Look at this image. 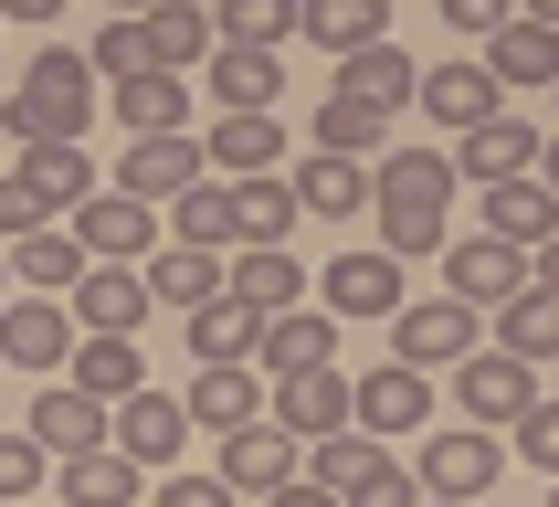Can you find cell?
Listing matches in <instances>:
<instances>
[{"mask_svg": "<svg viewBox=\"0 0 559 507\" xmlns=\"http://www.w3.org/2000/svg\"><path fill=\"white\" fill-rule=\"evenodd\" d=\"M338 359V317L328 307H275V317H253V370L285 380V370H328Z\"/></svg>", "mask_w": 559, "mask_h": 507, "instance_id": "cell-11", "label": "cell"}, {"mask_svg": "<svg viewBox=\"0 0 559 507\" xmlns=\"http://www.w3.org/2000/svg\"><path fill=\"white\" fill-rule=\"evenodd\" d=\"M158 507H233V497H222V475H169Z\"/></svg>", "mask_w": 559, "mask_h": 507, "instance_id": "cell-48", "label": "cell"}, {"mask_svg": "<svg viewBox=\"0 0 559 507\" xmlns=\"http://www.w3.org/2000/svg\"><path fill=\"white\" fill-rule=\"evenodd\" d=\"M296 455H307L296 475H307L317 497H348V486H359V475H370L380 455H391V444H370V434H348V423H338V434H307Z\"/></svg>", "mask_w": 559, "mask_h": 507, "instance_id": "cell-33", "label": "cell"}, {"mask_svg": "<svg viewBox=\"0 0 559 507\" xmlns=\"http://www.w3.org/2000/svg\"><path fill=\"white\" fill-rule=\"evenodd\" d=\"M412 423H433V370H402V359H380V370L348 380V434L391 444V434H412Z\"/></svg>", "mask_w": 559, "mask_h": 507, "instance_id": "cell-6", "label": "cell"}, {"mask_svg": "<svg viewBox=\"0 0 559 507\" xmlns=\"http://www.w3.org/2000/svg\"><path fill=\"white\" fill-rule=\"evenodd\" d=\"M63 233L85 244V264H138V254H158L169 233H158L148 201H127V190H85L74 212H63Z\"/></svg>", "mask_w": 559, "mask_h": 507, "instance_id": "cell-5", "label": "cell"}, {"mask_svg": "<svg viewBox=\"0 0 559 507\" xmlns=\"http://www.w3.org/2000/svg\"><path fill=\"white\" fill-rule=\"evenodd\" d=\"M201 169L212 180H243V169H285V127L275 117H222L201 138Z\"/></svg>", "mask_w": 559, "mask_h": 507, "instance_id": "cell-28", "label": "cell"}, {"mask_svg": "<svg viewBox=\"0 0 559 507\" xmlns=\"http://www.w3.org/2000/svg\"><path fill=\"white\" fill-rule=\"evenodd\" d=\"M138 43H148L158 74H190V63L212 54V11H190V0H148V11H138Z\"/></svg>", "mask_w": 559, "mask_h": 507, "instance_id": "cell-27", "label": "cell"}, {"mask_svg": "<svg viewBox=\"0 0 559 507\" xmlns=\"http://www.w3.org/2000/svg\"><path fill=\"white\" fill-rule=\"evenodd\" d=\"M11 264H22L32 296H63V285L85 275V244H74L63 222H43V233H22V244H11Z\"/></svg>", "mask_w": 559, "mask_h": 507, "instance_id": "cell-39", "label": "cell"}, {"mask_svg": "<svg viewBox=\"0 0 559 507\" xmlns=\"http://www.w3.org/2000/svg\"><path fill=\"white\" fill-rule=\"evenodd\" d=\"M423 507H465V497H423Z\"/></svg>", "mask_w": 559, "mask_h": 507, "instance_id": "cell-52", "label": "cell"}, {"mask_svg": "<svg viewBox=\"0 0 559 507\" xmlns=\"http://www.w3.org/2000/svg\"><path fill=\"white\" fill-rule=\"evenodd\" d=\"M63 380H74L85 402H127L148 370H138V339H74L63 349Z\"/></svg>", "mask_w": 559, "mask_h": 507, "instance_id": "cell-32", "label": "cell"}, {"mask_svg": "<svg viewBox=\"0 0 559 507\" xmlns=\"http://www.w3.org/2000/svg\"><path fill=\"white\" fill-rule=\"evenodd\" d=\"M275 486H296V434L233 423V434H222V497H275Z\"/></svg>", "mask_w": 559, "mask_h": 507, "instance_id": "cell-15", "label": "cell"}, {"mask_svg": "<svg viewBox=\"0 0 559 507\" xmlns=\"http://www.w3.org/2000/svg\"><path fill=\"white\" fill-rule=\"evenodd\" d=\"M391 307H402L391 254H328V317H391Z\"/></svg>", "mask_w": 559, "mask_h": 507, "instance_id": "cell-24", "label": "cell"}, {"mask_svg": "<svg viewBox=\"0 0 559 507\" xmlns=\"http://www.w3.org/2000/svg\"><path fill=\"white\" fill-rule=\"evenodd\" d=\"M212 43H253V54H285L296 43V0H222Z\"/></svg>", "mask_w": 559, "mask_h": 507, "instance_id": "cell-40", "label": "cell"}, {"mask_svg": "<svg viewBox=\"0 0 559 507\" xmlns=\"http://www.w3.org/2000/svg\"><path fill=\"white\" fill-rule=\"evenodd\" d=\"M201 74H212V106H222V117H275V95H285V63L253 54V43H212Z\"/></svg>", "mask_w": 559, "mask_h": 507, "instance_id": "cell-17", "label": "cell"}, {"mask_svg": "<svg viewBox=\"0 0 559 507\" xmlns=\"http://www.w3.org/2000/svg\"><path fill=\"white\" fill-rule=\"evenodd\" d=\"M412 106H423L433 127H454V138H465V127L507 117V85H497L475 54H454V63H412Z\"/></svg>", "mask_w": 559, "mask_h": 507, "instance_id": "cell-7", "label": "cell"}, {"mask_svg": "<svg viewBox=\"0 0 559 507\" xmlns=\"http://www.w3.org/2000/svg\"><path fill=\"white\" fill-rule=\"evenodd\" d=\"M63 307H74L85 339H127V328L148 317V285H138V264H85V275L63 285Z\"/></svg>", "mask_w": 559, "mask_h": 507, "instance_id": "cell-16", "label": "cell"}, {"mask_svg": "<svg viewBox=\"0 0 559 507\" xmlns=\"http://www.w3.org/2000/svg\"><path fill=\"white\" fill-rule=\"evenodd\" d=\"M32 444H43V455H95V444H106V402H85V391H74V380H43V402H32Z\"/></svg>", "mask_w": 559, "mask_h": 507, "instance_id": "cell-23", "label": "cell"}, {"mask_svg": "<svg viewBox=\"0 0 559 507\" xmlns=\"http://www.w3.org/2000/svg\"><path fill=\"white\" fill-rule=\"evenodd\" d=\"M180 412H190V434H233V423H264V370L253 359H222V370H201L180 391Z\"/></svg>", "mask_w": 559, "mask_h": 507, "instance_id": "cell-19", "label": "cell"}, {"mask_svg": "<svg viewBox=\"0 0 559 507\" xmlns=\"http://www.w3.org/2000/svg\"><path fill=\"white\" fill-rule=\"evenodd\" d=\"M264 423H275V434H338L348 423V370L338 359H328V370H285V380H264Z\"/></svg>", "mask_w": 559, "mask_h": 507, "instance_id": "cell-14", "label": "cell"}, {"mask_svg": "<svg viewBox=\"0 0 559 507\" xmlns=\"http://www.w3.org/2000/svg\"><path fill=\"white\" fill-rule=\"evenodd\" d=\"M528 285H549V244H497V233H475V244L443 254V296L475 317H497L507 296H528Z\"/></svg>", "mask_w": 559, "mask_h": 507, "instance_id": "cell-3", "label": "cell"}, {"mask_svg": "<svg viewBox=\"0 0 559 507\" xmlns=\"http://www.w3.org/2000/svg\"><path fill=\"white\" fill-rule=\"evenodd\" d=\"M138 11H148V0H117V22H138Z\"/></svg>", "mask_w": 559, "mask_h": 507, "instance_id": "cell-51", "label": "cell"}, {"mask_svg": "<svg viewBox=\"0 0 559 507\" xmlns=\"http://www.w3.org/2000/svg\"><path fill=\"white\" fill-rule=\"evenodd\" d=\"M63 507H138V465H127L117 444H95V455H63Z\"/></svg>", "mask_w": 559, "mask_h": 507, "instance_id": "cell-35", "label": "cell"}, {"mask_svg": "<svg viewBox=\"0 0 559 507\" xmlns=\"http://www.w3.org/2000/svg\"><path fill=\"white\" fill-rule=\"evenodd\" d=\"M275 507H338V497H317L307 475H296V486H275Z\"/></svg>", "mask_w": 559, "mask_h": 507, "instance_id": "cell-50", "label": "cell"}, {"mask_svg": "<svg viewBox=\"0 0 559 507\" xmlns=\"http://www.w3.org/2000/svg\"><path fill=\"white\" fill-rule=\"evenodd\" d=\"M43 222H53V212H43V190H32L22 169H0V244H22V233H43Z\"/></svg>", "mask_w": 559, "mask_h": 507, "instance_id": "cell-45", "label": "cell"}, {"mask_svg": "<svg viewBox=\"0 0 559 507\" xmlns=\"http://www.w3.org/2000/svg\"><path fill=\"white\" fill-rule=\"evenodd\" d=\"M497 349H507V359H528V370L559 349V296H549V285H528V296H507V307H497Z\"/></svg>", "mask_w": 559, "mask_h": 507, "instance_id": "cell-38", "label": "cell"}, {"mask_svg": "<svg viewBox=\"0 0 559 507\" xmlns=\"http://www.w3.org/2000/svg\"><path fill=\"white\" fill-rule=\"evenodd\" d=\"M433 11H443L454 32H465V43H486V32L507 22V0H433Z\"/></svg>", "mask_w": 559, "mask_h": 507, "instance_id": "cell-47", "label": "cell"}, {"mask_svg": "<svg viewBox=\"0 0 559 507\" xmlns=\"http://www.w3.org/2000/svg\"><path fill=\"white\" fill-rule=\"evenodd\" d=\"M85 117H95V74H85V54H63V43H43L32 74L0 95V127H11L22 149H74Z\"/></svg>", "mask_w": 559, "mask_h": 507, "instance_id": "cell-2", "label": "cell"}, {"mask_svg": "<svg viewBox=\"0 0 559 507\" xmlns=\"http://www.w3.org/2000/svg\"><path fill=\"white\" fill-rule=\"evenodd\" d=\"M518 455H528V465H559V412H549V402L518 412Z\"/></svg>", "mask_w": 559, "mask_h": 507, "instance_id": "cell-46", "label": "cell"}, {"mask_svg": "<svg viewBox=\"0 0 559 507\" xmlns=\"http://www.w3.org/2000/svg\"><path fill=\"white\" fill-rule=\"evenodd\" d=\"M53 11L63 0H0V22H43V32H53Z\"/></svg>", "mask_w": 559, "mask_h": 507, "instance_id": "cell-49", "label": "cell"}, {"mask_svg": "<svg viewBox=\"0 0 559 507\" xmlns=\"http://www.w3.org/2000/svg\"><path fill=\"white\" fill-rule=\"evenodd\" d=\"M285 190H296V212H317V222H348V212H370V158L317 149L307 169H285Z\"/></svg>", "mask_w": 559, "mask_h": 507, "instance_id": "cell-22", "label": "cell"}, {"mask_svg": "<svg viewBox=\"0 0 559 507\" xmlns=\"http://www.w3.org/2000/svg\"><path fill=\"white\" fill-rule=\"evenodd\" d=\"M190 180H212L201 169V138L190 127H169V138H127V169H117V190L127 201H148V212H169Z\"/></svg>", "mask_w": 559, "mask_h": 507, "instance_id": "cell-12", "label": "cell"}, {"mask_svg": "<svg viewBox=\"0 0 559 507\" xmlns=\"http://www.w3.org/2000/svg\"><path fill=\"white\" fill-rule=\"evenodd\" d=\"M190 349H201V370H222V359H253V307H233V296L190 307Z\"/></svg>", "mask_w": 559, "mask_h": 507, "instance_id": "cell-42", "label": "cell"}, {"mask_svg": "<svg viewBox=\"0 0 559 507\" xmlns=\"http://www.w3.org/2000/svg\"><path fill=\"white\" fill-rule=\"evenodd\" d=\"M338 95H359V106H412V54L380 32V43H359V54H338Z\"/></svg>", "mask_w": 559, "mask_h": 507, "instance_id": "cell-29", "label": "cell"}, {"mask_svg": "<svg viewBox=\"0 0 559 507\" xmlns=\"http://www.w3.org/2000/svg\"><path fill=\"white\" fill-rule=\"evenodd\" d=\"M317 149H338V158H380V149H391V117L328 85V95H317Z\"/></svg>", "mask_w": 559, "mask_h": 507, "instance_id": "cell-36", "label": "cell"}, {"mask_svg": "<svg viewBox=\"0 0 559 507\" xmlns=\"http://www.w3.org/2000/svg\"><path fill=\"white\" fill-rule=\"evenodd\" d=\"M475 349V307H454V296H423V307H391V359L402 370H443V359H465Z\"/></svg>", "mask_w": 559, "mask_h": 507, "instance_id": "cell-10", "label": "cell"}, {"mask_svg": "<svg viewBox=\"0 0 559 507\" xmlns=\"http://www.w3.org/2000/svg\"><path fill=\"white\" fill-rule=\"evenodd\" d=\"M222 212H233V254L285 244L296 233V190H285V169H243V180H222Z\"/></svg>", "mask_w": 559, "mask_h": 507, "instance_id": "cell-21", "label": "cell"}, {"mask_svg": "<svg viewBox=\"0 0 559 507\" xmlns=\"http://www.w3.org/2000/svg\"><path fill=\"white\" fill-rule=\"evenodd\" d=\"M138 285H148V307H212L222 296V254H190V244H158L148 264H138Z\"/></svg>", "mask_w": 559, "mask_h": 507, "instance_id": "cell-25", "label": "cell"}, {"mask_svg": "<svg viewBox=\"0 0 559 507\" xmlns=\"http://www.w3.org/2000/svg\"><path fill=\"white\" fill-rule=\"evenodd\" d=\"M190 11H222V0H190Z\"/></svg>", "mask_w": 559, "mask_h": 507, "instance_id": "cell-53", "label": "cell"}, {"mask_svg": "<svg viewBox=\"0 0 559 507\" xmlns=\"http://www.w3.org/2000/svg\"><path fill=\"white\" fill-rule=\"evenodd\" d=\"M222 296H233V307H253V317L307 307V264H296L285 244H243L233 264H222Z\"/></svg>", "mask_w": 559, "mask_h": 507, "instance_id": "cell-18", "label": "cell"}, {"mask_svg": "<svg viewBox=\"0 0 559 507\" xmlns=\"http://www.w3.org/2000/svg\"><path fill=\"white\" fill-rule=\"evenodd\" d=\"M338 507H423V486H412V465H391V455H380V465L359 475V486H348Z\"/></svg>", "mask_w": 559, "mask_h": 507, "instance_id": "cell-44", "label": "cell"}, {"mask_svg": "<svg viewBox=\"0 0 559 507\" xmlns=\"http://www.w3.org/2000/svg\"><path fill=\"white\" fill-rule=\"evenodd\" d=\"M486 233H497V244H549L559 233V201H549V180H486Z\"/></svg>", "mask_w": 559, "mask_h": 507, "instance_id": "cell-30", "label": "cell"}, {"mask_svg": "<svg viewBox=\"0 0 559 507\" xmlns=\"http://www.w3.org/2000/svg\"><path fill=\"white\" fill-rule=\"evenodd\" d=\"M32 497H43V444L0 434V507H32Z\"/></svg>", "mask_w": 559, "mask_h": 507, "instance_id": "cell-43", "label": "cell"}, {"mask_svg": "<svg viewBox=\"0 0 559 507\" xmlns=\"http://www.w3.org/2000/svg\"><path fill=\"white\" fill-rule=\"evenodd\" d=\"M370 201H380V254H443V212H454V169L443 149H380L370 158Z\"/></svg>", "mask_w": 559, "mask_h": 507, "instance_id": "cell-1", "label": "cell"}, {"mask_svg": "<svg viewBox=\"0 0 559 507\" xmlns=\"http://www.w3.org/2000/svg\"><path fill=\"white\" fill-rule=\"evenodd\" d=\"M106 95H117L127 138H169V127H190V85H180V74H158V63H148V74H127V85H106Z\"/></svg>", "mask_w": 559, "mask_h": 507, "instance_id": "cell-34", "label": "cell"}, {"mask_svg": "<svg viewBox=\"0 0 559 507\" xmlns=\"http://www.w3.org/2000/svg\"><path fill=\"white\" fill-rule=\"evenodd\" d=\"M22 180L43 190V212L63 222V212H74V201L95 190V158H85V149H22Z\"/></svg>", "mask_w": 559, "mask_h": 507, "instance_id": "cell-41", "label": "cell"}, {"mask_svg": "<svg viewBox=\"0 0 559 507\" xmlns=\"http://www.w3.org/2000/svg\"><path fill=\"white\" fill-rule=\"evenodd\" d=\"M454 180H528L538 169V127H518V117H486V127H465L454 138V158H443Z\"/></svg>", "mask_w": 559, "mask_h": 507, "instance_id": "cell-20", "label": "cell"}, {"mask_svg": "<svg viewBox=\"0 0 559 507\" xmlns=\"http://www.w3.org/2000/svg\"><path fill=\"white\" fill-rule=\"evenodd\" d=\"M296 32L317 54H359V43L391 32V0H296Z\"/></svg>", "mask_w": 559, "mask_h": 507, "instance_id": "cell-31", "label": "cell"}, {"mask_svg": "<svg viewBox=\"0 0 559 507\" xmlns=\"http://www.w3.org/2000/svg\"><path fill=\"white\" fill-rule=\"evenodd\" d=\"M475 63H486L497 85H549V74H559V32H549V22H518V11H507V22L486 32V54H475Z\"/></svg>", "mask_w": 559, "mask_h": 507, "instance_id": "cell-26", "label": "cell"}, {"mask_svg": "<svg viewBox=\"0 0 559 507\" xmlns=\"http://www.w3.org/2000/svg\"><path fill=\"white\" fill-rule=\"evenodd\" d=\"M106 444H117L138 475H169L180 465V444H190V412H180V391H127V402H106Z\"/></svg>", "mask_w": 559, "mask_h": 507, "instance_id": "cell-4", "label": "cell"}, {"mask_svg": "<svg viewBox=\"0 0 559 507\" xmlns=\"http://www.w3.org/2000/svg\"><path fill=\"white\" fill-rule=\"evenodd\" d=\"M454 402H465V423H518L538 402V370L507 359V349H465L454 359Z\"/></svg>", "mask_w": 559, "mask_h": 507, "instance_id": "cell-13", "label": "cell"}, {"mask_svg": "<svg viewBox=\"0 0 559 507\" xmlns=\"http://www.w3.org/2000/svg\"><path fill=\"white\" fill-rule=\"evenodd\" d=\"M74 339H85V328H74L63 296H11V307H0V359L32 370V380H63V349Z\"/></svg>", "mask_w": 559, "mask_h": 507, "instance_id": "cell-9", "label": "cell"}, {"mask_svg": "<svg viewBox=\"0 0 559 507\" xmlns=\"http://www.w3.org/2000/svg\"><path fill=\"white\" fill-rule=\"evenodd\" d=\"M158 233L169 244H190V254H233V212H222V180H190L169 212H158Z\"/></svg>", "mask_w": 559, "mask_h": 507, "instance_id": "cell-37", "label": "cell"}, {"mask_svg": "<svg viewBox=\"0 0 559 507\" xmlns=\"http://www.w3.org/2000/svg\"><path fill=\"white\" fill-rule=\"evenodd\" d=\"M497 465H507V444L486 434V423H454V434H433L423 444V465H412V486H423V497H486V486H497Z\"/></svg>", "mask_w": 559, "mask_h": 507, "instance_id": "cell-8", "label": "cell"}]
</instances>
